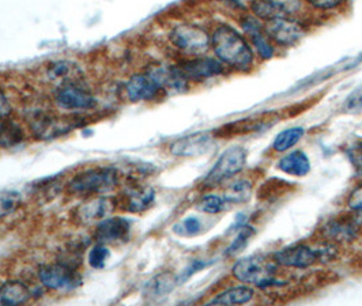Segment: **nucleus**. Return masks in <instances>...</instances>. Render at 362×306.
Returning <instances> with one entry per match:
<instances>
[{"instance_id":"nucleus-22","label":"nucleus","mask_w":362,"mask_h":306,"mask_svg":"<svg viewBox=\"0 0 362 306\" xmlns=\"http://www.w3.org/2000/svg\"><path fill=\"white\" fill-rule=\"evenodd\" d=\"M254 288L237 286L221 293L210 304L211 305H241V304L250 302L254 298Z\"/></svg>"},{"instance_id":"nucleus-38","label":"nucleus","mask_w":362,"mask_h":306,"mask_svg":"<svg viewBox=\"0 0 362 306\" xmlns=\"http://www.w3.org/2000/svg\"><path fill=\"white\" fill-rule=\"evenodd\" d=\"M222 1H226V3L230 4V6H240V1H238V0H222Z\"/></svg>"},{"instance_id":"nucleus-31","label":"nucleus","mask_w":362,"mask_h":306,"mask_svg":"<svg viewBox=\"0 0 362 306\" xmlns=\"http://www.w3.org/2000/svg\"><path fill=\"white\" fill-rule=\"evenodd\" d=\"M254 235V228H251V226H248V225H244L243 228H240L238 235H235L233 242L230 244V247L228 248V252L226 253H228V254H235V253L243 251V249L247 247V244L250 242L251 237Z\"/></svg>"},{"instance_id":"nucleus-33","label":"nucleus","mask_w":362,"mask_h":306,"mask_svg":"<svg viewBox=\"0 0 362 306\" xmlns=\"http://www.w3.org/2000/svg\"><path fill=\"white\" fill-rule=\"evenodd\" d=\"M344 109L347 113H362V86L347 97Z\"/></svg>"},{"instance_id":"nucleus-34","label":"nucleus","mask_w":362,"mask_h":306,"mask_svg":"<svg viewBox=\"0 0 362 306\" xmlns=\"http://www.w3.org/2000/svg\"><path fill=\"white\" fill-rule=\"evenodd\" d=\"M181 228L184 230V235H197V233H199L200 229H202V223H200L198 218L189 216V218H187L185 220L181 222Z\"/></svg>"},{"instance_id":"nucleus-18","label":"nucleus","mask_w":362,"mask_h":306,"mask_svg":"<svg viewBox=\"0 0 362 306\" xmlns=\"http://www.w3.org/2000/svg\"><path fill=\"white\" fill-rule=\"evenodd\" d=\"M30 128L38 139L48 141L69 132L70 126L66 122L54 119V116L38 114L32 120Z\"/></svg>"},{"instance_id":"nucleus-24","label":"nucleus","mask_w":362,"mask_h":306,"mask_svg":"<svg viewBox=\"0 0 362 306\" xmlns=\"http://www.w3.org/2000/svg\"><path fill=\"white\" fill-rule=\"evenodd\" d=\"M78 73H81L79 69L70 63V61H56L52 63L48 69V76L54 82H62L67 85V82H71L76 79Z\"/></svg>"},{"instance_id":"nucleus-17","label":"nucleus","mask_w":362,"mask_h":306,"mask_svg":"<svg viewBox=\"0 0 362 306\" xmlns=\"http://www.w3.org/2000/svg\"><path fill=\"white\" fill-rule=\"evenodd\" d=\"M126 90H127L129 101L139 102V101H148L156 98L161 89L147 73H141V75H134L128 81Z\"/></svg>"},{"instance_id":"nucleus-9","label":"nucleus","mask_w":362,"mask_h":306,"mask_svg":"<svg viewBox=\"0 0 362 306\" xmlns=\"http://www.w3.org/2000/svg\"><path fill=\"white\" fill-rule=\"evenodd\" d=\"M179 69L188 82H203L211 78L221 76L226 72V66L221 60L213 57L189 59L179 64Z\"/></svg>"},{"instance_id":"nucleus-35","label":"nucleus","mask_w":362,"mask_h":306,"mask_svg":"<svg viewBox=\"0 0 362 306\" xmlns=\"http://www.w3.org/2000/svg\"><path fill=\"white\" fill-rule=\"evenodd\" d=\"M305 1L317 10L328 11V10H334V8L339 7L344 0H305Z\"/></svg>"},{"instance_id":"nucleus-12","label":"nucleus","mask_w":362,"mask_h":306,"mask_svg":"<svg viewBox=\"0 0 362 306\" xmlns=\"http://www.w3.org/2000/svg\"><path fill=\"white\" fill-rule=\"evenodd\" d=\"M54 102L64 110H88L95 105L90 93L75 85H63L54 94Z\"/></svg>"},{"instance_id":"nucleus-16","label":"nucleus","mask_w":362,"mask_h":306,"mask_svg":"<svg viewBox=\"0 0 362 306\" xmlns=\"http://www.w3.org/2000/svg\"><path fill=\"white\" fill-rule=\"evenodd\" d=\"M115 210V203L109 198L91 199L76 210V218L83 223H93L107 219Z\"/></svg>"},{"instance_id":"nucleus-32","label":"nucleus","mask_w":362,"mask_h":306,"mask_svg":"<svg viewBox=\"0 0 362 306\" xmlns=\"http://www.w3.org/2000/svg\"><path fill=\"white\" fill-rule=\"evenodd\" d=\"M108 257L109 251L105 244H97L89 253V264L93 269H103Z\"/></svg>"},{"instance_id":"nucleus-30","label":"nucleus","mask_w":362,"mask_h":306,"mask_svg":"<svg viewBox=\"0 0 362 306\" xmlns=\"http://www.w3.org/2000/svg\"><path fill=\"white\" fill-rule=\"evenodd\" d=\"M175 283L176 281L170 273H163L150 282L148 290L151 295H165L175 288Z\"/></svg>"},{"instance_id":"nucleus-23","label":"nucleus","mask_w":362,"mask_h":306,"mask_svg":"<svg viewBox=\"0 0 362 306\" xmlns=\"http://www.w3.org/2000/svg\"><path fill=\"white\" fill-rule=\"evenodd\" d=\"M305 135V129L303 126H290L288 129L281 131L275 139L272 147L278 153H285L298 143Z\"/></svg>"},{"instance_id":"nucleus-5","label":"nucleus","mask_w":362,"mask_h":306,"mask_svg":"<svg viewBox=\"0 0 362 306\" xmlns=\"http://www.w3.org/2000/svg\"><path fill=\"white\" fill-rule=\"evenodd\" d=\"M172 44L188 54H204L211 48V36L198 25L181 23L170 32Z\"/></svg>"},{"instance_id":"nucleus-2","label":"nucleus","mask_w":362,"mask_h":306,"mask_svg":"<svg viewBox=\"0 0 362 306\" xmlns=\"http://www.w3.org/2000/svg\"><path fill=\"white\" fill-rule=\"evenodd\" d=\"M119 181V175L112 167L91 169L79 173L67 184V191L73 195H95L112 191Z\"/></svg>"},{"instance_id":"nucleus-29","label":"nucleus","mask_w":362,"mask_h":306,"mask_svg":"<svg viewBox=\"0 0 362 306\" xmlns=\"http://www.w3.org/2000/svg\"><path fill=\"white\" fill-rule=\"evenodd\" d=\"M22 141V132L18 126L13 123L0 124V146L8 147L19 143Z\"/></svg>"},{"instance_id":"nucleus-20","label":"nucleus","mask_w":362,"mask_h":306,"mask_svg":"<svg viewBox=\"0 0 362 306\" xmlns=\"http://www.w3.org/2000/svg\"><path fill=\"white\" fill-rule=\"evenodd\" d=\"M32 297V293L28 286L22 282H6L0 286V305H22L28 302Z\"/></svg>"},{"instance_id":"nucleus-3","label":"nucleus","mask_w":362,"mask_h":306,"mask_svg":"<svg viewBox=\"0 0 362 306\" xmlns=\"http://www.w3.org/2000/svg\"><path fill=\"white\" fill-rule=\"evenodd\" d=\"M232 273L237 281L255 285L256 288H269L278 282L275 278V266L259 256L240 259L235 261Z\"/></svg>"},{"instance_id":"nucleus-14","label":"nucleus","mask_w":362,"mask_h":306,"mask_svg":"<svg viewBox=\"0 0 362 306\" xmlns=\"http://www.w3.org/2000/svg\"><path fill=\"white\" fill-rule=\"evenodd\" d=\"M251 11L254 17L263 23L282 17H293L294 11L289 3L284 0H251Z\"/></svg>"},{"instance_id":"nucleus-10","label":"nucleus","mask_w":362,"mask_h":306,"mask_svg":"<svg viewBox=\"0 0 362 306\" xmlns=\"http://www.w3.org/2000/svg\"><path fill=\"white\" fill-rule=\"evenodd\" d=\"M240 25L245 36L251 41L256 54H259L263 60H270L275 54V48L272 45L270 37L267 36L264 30V25L260 19L252 17V16H244L240 19Z\"/></svg>"},{"instance_id":"nucleus-36","label":"nucleus","mask_w":362,"mask_h":306,"mask_svg":"<svg viewBox=\"0 0 362 306\" xmlns=\"http://www.w3.org/2000/svg\"><path fill=\"white\" fill-rule=\"evenodd\" d=\"M347 204L354 211H362V184L354 188V191L350 194Z\"/></svg>"},{"instance_id":"nucleus-15","label":"nucleus","mask_w":362,"mask_h":306,"mask_svg":"<svg viewBox=\"0 0 362 306\" xmlns=\"http://www.w3.org/2000/svg\"><path fill=\"white\" fill-rule=\"evenodd\" d=\"M129 233V222L124 218H107L95 229V240L100 244H110L124 240Z\"/></svg>"},{"instance_id":"nucleus-8","label":"nucleus","mask_w":362,"mask_h":306,"mask_svg":"<svg viewBox=\"0 0 362 306\" xmlns=\"http://www.w3.org/2000/svg\"><path fill=\"white\" fill-rule=\"evenodd\" d=\"M38 276L44 286L54 290H74L82 283V278L78 271L73 266L64 263L41 267Z\"/></svg>"},{"instance_id":"nucleus-37","label":"nucleus","mask_w":362,"mask_h":306,"mask_svg":"<svg viewBox=\"0 0 362 306\" xmlns=\"http://www.w3.org/2000/svg\"><path fill=\"white\" fill-rule=\"evenodd\" d=\"M11 113V105L7 100V97L4 95L3 90L0 89V119L7 117Z\"/></svg>"},{"instance_id":"nucleus-4","label":"nucleus","mask_w":362,"mask_h":306,"mask_svg":"<svg viewBox=\"0 0 362 306\" xmlns=\"http://www.w3.org/2000/svg\"><path fill=\"white\" fill-rule=\"evenodd\" d=\"M247 157L248 151L243 146H230L226 148L203 181L204 187H217L218 184L232 179L244 169Z\"/></svg>"},{"instance_id":"nucleus-25","label":"nucleus","mask_w":362,"mask_h":306,"mask_svg":"<svg viewBox=\"0 0 362 306\" xmlns=\"http://www.w3.org/2000/svg\"><path fill=\"white\" fill-rule=\"evenodd\" d=\"M252 196V185L250 181H235L230 184L223 195L225 200L232 204H241L248 201Z\"/></svg>"},{"instance_id":"nucleus-1","label":"nucleus","mask_w":362,"mask_h":306,"mask_svg":"<svg viewBox=\"0 0 362 306\" xmlns=\"http://www.w3.org/2000/svg\"><path fill=\"white\" fill-rule=\"evenodd\" d=\"M211 48L226 67L238 72L254 67L255 52L250 41L230 25H218L211 33Z\"/></svg>"},{"instance_id":"nucleus-27","label":"nucleus","mask_w":362,"mask_h":306,"mask_svg":"<svg viewBox=\"0 0 362 306\" xmlns=\"http://www.w3.org/2000/svg\"><path fill=\"white\" fill-rule=\"evenodd\" d=\"M21 195L14 191H0V218L13 214L21 206Z\"/></svg>"},{"instance_id":"nucleus-19","label":"nucleus","mask_w":362,"mask_h":306,"mask_svg":"<svg viewBox=\"0 0 362 306\" xmlns=\"http://www.w3.org/2000/svg\"><path fill=\"white\" fill-rule=\"evenodd\" d=\"M278 169L289 176L304 177L310 172V160L304 151L296 150L279 160Z\"/></svg>"},{"instance_id":"nucleus-13","label":"nucleus","mask_w":362,"mask_h":306,"mask_svg":"<svg viewBox=\"0 0 362 306\" xmlns=\"http://www.w3.org/2000/svg\"><path fill=\"white\" fill-rule=\"evenodd\" d=\"M147 75L161 90L181 93L188 88V81L182 75L179 66H156L148 70Z\"/></svg>"},{"instance_id":"nucleus-21","label":"nucleus","mask_w":362,"mask_h":306,"mask_svg":"<svg viewBox=\"0 0 362 306\" xmlns=\"http://www.w3.org/2000/svg\"><path fill=\"white\" fill-rule=\"evenodd\" d=\"M156 198L154 189L150 187H134L127 191V210L131 213H142L151 207Z\"/></svg>"},{"instance_id":"nucleus-7","label":"nucleus","mask_w":362,"mask_h":306,"mask_svg":"<svg viewBox=\"0 0 362 306\" xmlns=\"http://www.w3.org/2000/svg\"><path fill=\"white\" fill-rule=\"evenodd\" d=\"M332 251H316L312 249L308 245H293L289 248H285L279 252L274 254V260L285 267L290 269H308L313 266L316 261L323 260L326 257L327 260H331Z\"/></svg>"},{"instance_id":"nucleus-11","label":"nucleus","mask_w":362,"mask_h":306,"mask_svg":"<svg viewBox=\"0 0 362 306\" xmlns=\"http://www.w3.org/2000/svg\"><path fill=\"white\" fill-rule=\"evenodd\" d=\"M216 144L210 134L200 132L177 139L170 146V153L176 157H197L207 154Z\"/></svg>"},{"instance_id":"nucleus-28","label":"nucleus","mask_w":362,"mask_h":306,"mask_svg":"<svg viewBox=\"0 0 362 306\" xmlns=\"http://www.w3.org/2000/svg\"><path fill=\"white\" fill-rule=\"evenodd\" d=\"M228 206V201L222 196L217 195H206L200 199L198 203V208L200 211L206 213V214H218L221 211H223Z\"/></svg>"},{"instance_id":"nucleus-26","label":"nucleus","mask_w":362,"mask_h":306,"mask_svg":"<svg viewBox=\"0 0 362 306\" xmlns=\"http://www.w3.org/2000/svg\"><path fill=\"white\" fill-rule=\"evenodd\" d=\"M325 233H326L327 238H329L332 241H344V240L350 241L357 233V228L351 222L335 220L327 226Z\"/></svg>"},{"instance_id":"nucleus-6","label":"nucleus","mask_w":362,"mask_h":306,"mask_svg":"<svg viewBox=\"0 0 362 306\" xmlns=\"http://www.w3.org/2000/svg\"><path fill=\"white\" fill-rule=\"evenodd\" d=\"M263 25L267 36L279 47H294L307 35L304 25L293 17L272 19Z\"/></svg>"}]
</instances>
